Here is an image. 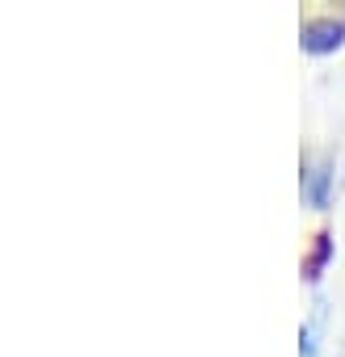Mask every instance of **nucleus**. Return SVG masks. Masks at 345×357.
I'll list each match as a JSON object with an SVG mask.
<instances>
[{"mask_svg": "<svg viewBox=\"0 0 345 357\" xmlns=\"http://www.w3.org/2000/svg\"><path fill=\"white\" fill-rule=\"evenodd\" d=\"M345 43V26L341 22H307L303 30V47L307 51H332Z\"/></svg>", "mask_w": 345, "mask_h": 357, "instance_id": "obj_1", "label": "nucleus"}, {"mask_svg": "<svg viewBox=\"0 0 345 357\" xmlns=\"http://www.w3.org/2000/svg\"><path fill=\"white\" fill-rule=\"evenodd\" d=\"M303 181H307V198H311V206H324V202H328V172H324V168H307V172H303Z\"/></svg>", "mask_w": 345, "mask_h": 357, "instance_id": "obj_2", "label": "nucleus"}]
</instances>
